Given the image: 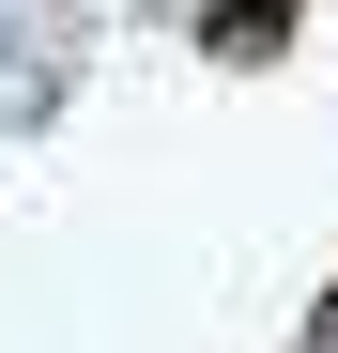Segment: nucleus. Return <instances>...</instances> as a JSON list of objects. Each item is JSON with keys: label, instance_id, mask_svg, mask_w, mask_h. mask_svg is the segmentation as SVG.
<instances>
[{"label": "nucleus", "instance_id": "2", "mask_svg": "<svg viewBox=\"0 0 338 353\" xmlns=\"http://www.w3.org/2000/svg\"><path fill=\"white\" fill-rule=\"evenodd\" d=\"M308 353H338V276H323V307H308Z\"/></svg>", "mask_w": 338, "mask_h": 353}, {"label": "nucleus", "instance_id": "1", "mask_svg": "<svg viewBox=\"0 0 338 353\" xmlns=\"http://www.w3.org/2000/svg\"><path fill=\"white\" fill-rule=\"evenodd\" d=\"M292 31H308V0H200V62H292Z\"/></svg>", "mask_w": 338, "mask_h": 353}]
</instances>
